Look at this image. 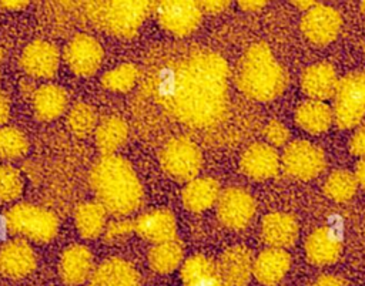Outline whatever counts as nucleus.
I'll return each instance as SVG.
<instances>
[{
  "mask_svg": "<svg viewBox=\"0 0 365 286\" xmlns=\"http://www.w3.org/2000/svg\"><path fill=\"white\" fill-rule=\"evenodd\" d=\"M252 253L248 248L237 245L227 249L217 265L220 276L228 286H244L252 275Z\"/></svg>",
  "mask_w": 365,
  "mask_h": 286,
  "instance_id": "15",
  "label": "nucleus"
},
{
  "mask_svg": "<svg viewBox=\"0 0 365 286\" xmlns=\"http://www.w3.org/2000/svg\"><path fill=\"white\" fill-rule=\"evenodd\" d=\"M254 212L255 201L247 191L238 186H230L220 192L217 199V215L225 226L241 229L250 223Z\"/></svg>",
  "mask_w": 365,
  "mask_h": 286,
  "instance_id": "9",
  "label": "nucleus"
},
{
  "mask_svg": "<svg viewBox=\"0 0 365 286\" xmlns=\"http://www.w3.org/2000/svg\"><path fill=\"white\" fill-rule=\"evenodd\" d=\"M291 258L284 249L269 248L262 250L252 265V275L264 285L278 283L287 273Z\"/></svg>",
  "mask_w": 365,
  "mask_h": 286,
  "instance_id": "21",
  "label": "nucleus"
},
{
  "mask_svg": "<svg viewBox=\"0 0 365 286\" xmlns=\"http://www.w3.org/2000/svg\"><path fill=\"white\" fill-rule=\"evenodd\" d=\"M36 268V253L24 239H14L0 249V272L11 279L27 276Z\"/></svg>",
  "mask_w": 365,
  "mask_h": 286,
  "instance_id": "14",
  "label": "nucleus"
},
{
  "mask_svg": "<svg viewBox=\"0 0 365 286\" xmlns=\"http://www.w3.org/2000/svg\"><path fill=\"white\" fill-rule=\"evenodd\" d=\"M93 256L83 245L68 246L60 260V275L67 285L83 283L91 273Z\"/></svg>",
  "mask_w": 365,
  "mask_h": 286,
  "instance_id": "22",
  "label": "nucleus"
},
{
  "mask_svg": "<svg viewBox=\"0 0 365 286\" xmlns=\"http://www.w3.org/2000/svg\"><path fill=\"white\" fill-rule=\"evenodd\" d=\"M128 127L118 117L104 118L96 127V144L103 155H113L127 139Z\"/></svg>",
  "mask_w": 365,
  "mask_h": 286,
  "instance_id": "29",
  "label": "nucleus"
},
{
  "mask_svg": "<svg viewBox=\"0 0 365 286\" xmlns=\"http://www.w3.org/2000/svg\"><path fill=\"white\" fill-rule=\"evenodd\" d=\"M90 286H140V276L124 259L111 258L94 269Z\"/></svg>",
  "mask_w": 365,
  "mask_h": 286,
  "instance_id": "18",
  "label": "nucleus"
},
{
  "mask_svg": "<svg viewBox=\"0 0 365 286\" xmlns=\"http://www.w3.org/2000/svg\"><path fill=\"white\" fill-rule=\"evenodd\" d=\"M356 188H358V182L355 175L344 169L332 172L324 185L325 194L336 202H344L351 199L355 195Z\"/></svg>",
  "mask_w": 365,
  "mask_h": 286,
  "instance_id": "31",
  "label": "nucleus"
},
{
  "mask_svg": "<svg viewBox=\"0 0 365 286\" xmlns=\"http://www.w3.org/2000/svg\"><path fill=\"white\" fill-rule=\"evenodd\" d=\"M58 50L54 44L46 40L31 41L21 53L20 65L21 68L38 78L53 77L58 68Z\"/></svg>",
  "mask_w": 365,
  "mask_h": 286,
  "instance_id": "13",
  "label": "nucleus"
},
{
  "mask_svg": "<svg viewBox=\"0 0 365 286\" xmlns=\"http://www.w3.org/2000/svg\"><path fill=\"white\" fill-rule=\"evenodd\" d=\"M365 115V73L352 71L338 80L332 117L339 128H352Z\"/></svg>",
  "mask_w": 365,
  "mask_h": 286,
  "instance_id": "6",
  "label": "nucleus"
},
{
  "mask_svg": "<svg viewBox=\"0 0 365 286\" xmlns=\"http://www.w3.org/2000/svg\"><path fill=\"white\" fill-rule=\"evenodd\" d=\"M355 178H356V182L365 189V158H362L358 162L355 169Z\"/></svg>",
  "mask_w": 365,
  "mask_h": 286,
  "instance_id": "42",
  "label": "nucleus"
},
{
  "mask_svg": "<svg viewBox=\"0 0 365 286\" xmlns=\"http://www.w3.org/2000/svg\"><path fill=\"white\" fill-rule=\"evenodd\" d=\"M107 211L100 202L87 201L80 203L74 211V222L80 235L86 239L97 238L106 223Z\"/></svg>",
  "mask_w": 365,
  "mask_h": 286,
  "instance_id": "28",
  "label": "nucleus"
},
{
  "mask_svg": "<svg viewBox=\"0 0 365 286\" xmlns=\"http://www.w3.org/2000/svg\"><path fill=\"white\" fill-rule=\"evenodd\" d=\"M27 138L20 129L14 127L0 128V157L9 159L19 158L27 152Z\"/></svg>",
  "mask_w": 365,
  "mask_h": 286,
  "instance_id": "33",
  "label": "nucleus"
},
{
  "mask_svg": "<svg viewBox=\"0 0 365 286\" xmlns=\"http://www.w3.org/2000/svg\"><path fill=\"white\" fill-rule=\"evenodd\" d=\"M133 231H134V223H131L130 221H117V222L110 223V226L107 228L106 239L113 240V239L121 238Z\"/></svg>",
  "mask_w": 365,
  "mask_h": 286,
  "instance_id": "37",
  "label": "nucleus"
},
{
  "mask_svg": "<svg viewBox=\"0 0 365 286\" xmlns=\"http://www.w3.org/2000/svg\"><path fill=\"white\" fill-rule=\"evenodd\" d=\"M184 286H228L220 276L217 265L202 255L187 259L181 269Z\"/></svg>",
  "mask_w": 365,
  "mask_h": 286,
  "instance_id": "24",
  "label": "nucleus"
},
{
  "mask_svg": "<svg viewBox=\"0 0 365 286\" xmlns=\"http://www.w3.org/2000/svg\"><path fill=\"white\" fill-rule=\"evenodd\" d=\"M349 149L354 155L364 157L365 158V124L355 131V134L351 138Z\"/></svg>",
  "mask_w": 365,
  "mask_h": 286,
  "instance_id": "38",
  "label": "nucleus"
},
{
  "mask_svg": "<svg viewBox=\"0 0 365 286\" xmlns=\"http://www.w3.org/2000/svg\"><path fill=\"white\" fill-rule=\"evenodd\" d=\"M364 53H365V44H364Z\"/></svg>",
  "mask_w": 365,
  "mask_h": 286,
  "instance_id": "47",
  "label": "nucleus"
},
{
  "mask_svg": "<svg viewBox=\"0 0 365 286\" xmlns=\"http://www.w3.org/2000/svg\"><path fill=\"white\" fill-rule=\"evenodd\" d=\"M163 169L177 181H191L197 176L202 155L194 141L187 137L170 139L160 154Z\"/></svg>",
  "mask_w": 365,
  "mask_h": 286,
  "instance_id": "7",
  "label": "nucleus"
},
{
  "mask_svg": "<svg viewBox=\"0 0 365 286\" xmlns=\"http://www.w3.org/2000/svg\"><path fill=\"white\" fill-rule=\"evenodd\" d=\"M220 196V185L212 178H194L182 189V203L187 209L200 212L212 206Z\"/></svg>",
  "mask_w": 365,
  "mask_h": 286,
  "instance_id": "25",
  "label": "nucleus"
},
{
  "mask_svg": "<svg viewBox=\"0 0 365 286\" xmlns=\"http://www.w3.org/2000/svg\"><path fill=\"white\" fill-rule=\"evenodd\" d=\"M67 122H68L70 129L74 134H77L80 137H84L96 128L97 115H96L94 110L90 105L78 102L70 110Z\"/></svg>",
  "mask_w": 365,
  "mask_h": 286,
  "instance_id": "34",
  "label": "nucleus"
},
{
  "mask_svg": "<svg viewBox=\"0 0 365 286\" xmlns=\"http://www.w3.org/2000/svg\"><path fill=\"white\" fill-rule=\"evenodd\" d=\"M338 84L336 73L329 63L309 65L301 77V87L312 100L322 101L334 95Z\"/></svg>",
  "mask_w": 365,
  "mask_h": 286,
  "instance_id": "19",
  "label": "nucleus"
},
{
  "mask_svg": "<svg viewBox=\"0 0 365 286\" xmlns=\"http://www.w3.org/2000/svg\"><path fill=\"white\" fill-rule=\"evenodd\" d=\"M279 168V157L277 151L264 142L250 145L241 157L242 172L257 181L274 176Z\"/></svg>",
  "mask_w": 365,
  "mask_h": 286,
  "instance_id": "16",
  "label": "nucleus"
},
{
  "mask_svg": "<svg viewBox=\"0 0 365 286\" xmlns=\"http://www.w3.org/2000/svg\"><path fill=\"white\" fill-rule=\"evenodd\" d=\"M201 9L195 1H161L157 6L160 24L175 36L191 34L201 21Z\"/></svg>",
  "mask_w": 365,
  "mask_h": 286,
  "instance_id": "11",
  "label": "nucleus"
},
{
  "mask_svg": "<svg viewBox=\"0 0 365 286\" xmlns=\"http://www.w3.org/2000/svg\"><path fill=\"white\" fill-rule=\"evenodd\" d=\"M9 112H10L9 100H7V97L1 92V94H0V125L9 118Z\"/></svg>",
  "mask_w": 365,
  "mask_h": 286,
  "instance_id": "41",
  "label": "nucleus"
},
{
  "mask_svg": "<svg viewBox=\"0 0 365 286\" xmlns=\"http://www.w3.org/2000/svg\"><path fill=\"white\" fill-rule=\"evenodd\" d=\"M332 110L322 101L309 100L302 102L295 111L297 124L312 134L327 131L332 124Z\"/></svg>",
  "mask_w": 365,
  "mask_h": 286,
  "instance_id": "27",
  "label": "nucleus"
},
{
  "mask_svg": "<svg viewBox=\"0 0 365 286\" xmlns=\"http://www.w3.org/2000/svg\"><path fill=\"white\" fill-rule=\"evenodd\" d=\"M341 242L335 233L327 228L314 231L305 242V253L314 265L334 263L341 255Z\"/></svg>",
  "mask_w": 365,
  "mask_h": 286,
  "instance_id": "23",
  "label": "nucleus"
},
{
  "mask_svg": "<svg viewBox=\"0 0 365 286\" xmlns=\"http://www.w3.org/2000/svg\"><path fill=\"white\" fill-rule=\"evenodd\" d=\"M228 65L214 51L195 50L161 65L151 78L154 100L191 128L217 125L228 108Z\"/></svg>",
  "mask_w": 365,
  "mask_h": 286,
  "instance_id": "1",
  "label": "nucleus"
},
{
  "mask_svg": "<svg viewBox=\"0 0 365 286\" xmlns=\"http://www.w3.org/2000/svg\"><path fill=\"white\" fill-rule=\"evenodd\" d=\"M103 55L101 44L88 34L74 36L64 50L67 65L80 77L93 75L100 68Z\"/></svg>",
  "mask_w": 365,
  "mask_h": 286,
  "instance_id": "10",
  "label": "nucleus"
},
{
  "mask_svg": "<svg viewBox=\"0 0 365 286\" xmlns=\"http://www.w3.org/2000/svg\"><path fill=\"white\" fill-rule=\"evenodd\" d=\"M301 28L309 41L324 46L336 38L341 28V16L329 6L315 4L305 13Z\"/></svg>",
  "mask_w": 365,
  "mask_h": 286,
  "instance_id": "12",
  "label": "nucleus"
},
{
  "mask_svg": "<svg viewBox=\"0 0 365 286\" xmlns=\"http://www.w3.org/2000/svg\"><path fill=\"white\" fill-rule=\"evenodd\" d=\"M134 231L145 240L157 245L174 240L177 223L170 211L155 209L140 215L134 222Z\"/></svg>",
  "mask_w": 365,
  "mask_h": 286,
  "instance_id": "17",
  "label": "nucleus"
},
{
  "mask_svg": "<svg viewBox=\"0 0 365 286\" xmlns=\"http://www.w3.org/2000/svg\"><path fill=\"white\" fill-rule=\"evenodd\" d=\"M294 4L297 6V7H299V9H302V10H309V9H312L317 3L315 1H294Z\"/></svg>",
  "mask_w": 365,
  "mask_h": 286,
  "instance_id": "45",
  "label": "nucleus"
},
{
  "mask_svg": "<svg viewBox=\"0 0 365 286\" xmlns=\"http://www.w3.org/2000/svg\"><path fill=\"white\" fill-rule=\"evenodd\" d=\"M264 137H265V139H267L269 144H272V145H282V144H285V141L288 139L289 132H288L287 127H285L282 122L272 120V121H269L268 125L265 127V129H264Z\"/></svg>",
  "mask_w": 365,
  "mask_h": 286,
  "instance_id": "36",
  "label": "nucleus"
},
{
  "mask_svg": "<svg viewBox=\"0 0 365 286\" xmlns=\"http://www.w3.org/2000/svg\"><path fill=\"white\" fill-rule=\"evenodd\" d=\"M150 10L148 1H94L87 6L90 20L98 28L120 38L134 37Z\"/></svg>",
  "mask_w": 365,
  "mask_h": 286,
  "instance_id": "4",
  "label": "nucleus"
},
{
  "mask_svg": "<svg viewBox=\"0 0 365 286\" xmlns=\"http://www.w3.org/2000/svg\"><path fill=\"white\" fill-rule=\"evenodd\" d=\"M238 4H240V7H241L242 10H247V11H257V10L262 9L267 3H265V1H255V0H252V1H240Z\"/></svg>",
  "mask_w": 365,
  "mask_h": 286,
  "instance_id": "43",
  "label": "nucleus"
},
{
  "mask_svg": "<svg viewBox=\"0 0 365 286\" xmlns=\"http://www.w3.org/2000/svg\"><path fill=\"white\" fill-rule=\"evenodd\" d=\"M262 238L271 248L284 249L295 243L298 238V223L295 218L284 212H272L262 221Z\"/></svg>",
  "mask_w": 365,
  "mask_h": 286,
  "instance_id": "20",
  "label": "nucleus"
},
{
  "mask_svg": "<svg viewBox=\"0 0 365 286\" xmlns=\"http://www.w3.org/2000/svg\"><path fill=\"white\" fill-rule=\"evenodd\" d=\"M90 185L104 209L123 216L134 212L143 199V188L131 164L120 155H103L91 168Z\"/></svg>",
  "mask_w": 365,
  "mask_h": 286,
  "instance_id": "2",
  "label": "nucleus"
},
{
  "mask_svg": "<svg viewBox=\"0 0 365 286\" xmlns=\"http://www.w3.org/2000/svg\"><path fill=\"white\" fill-rule=\"evenodd\" d=\"M26 4H27V1H1V3H0L1 7L11 9V10H14V9H23Z\"/></svg>",
  "mask_w": 365,
  "mask_h": 286,
  "instance_id": "44",
  "label": "nucleus"
},
{
  "mask_svg": "<svg viewBox=\"0 0 365 286\" xmlns=\"http://www.w3.org/2000/svg\"><path fill=\"white\" fill-rule=\"evenodd\" d=\"M7 228L30 240L50 242L58 231L57 216L44 208L31 203H19L6 212Z\"/></svg>",
  "mask_w": 365,
  "mask_h": 286,
  "instance_id": "5",
  "label": "nucleus"
},
{
  "mask_svg": "<svg viewBox=\"0 0 365 286\" xmlns=\"http://www.w3.org/2000/svg\"><path fill=\"white\" fill-rule=\"evenodd\" d=\"M182 260V248L175 240L157 243L148 252L150 266L160 273L174 270Z\"/></svg>",
  "mask_w": 365,
  "mask_h": 286,
  "instance_id": "30",
  "label": "nucleus"
},
{
  "mask_svg": "<svg viewBox=\"0 0 365 286\" xmlns=\"http://www.w3.org/2000/svg\"><path fill=\"white\" fill-rule=\"evenodd\" d=\"M228 4H230L228 1H200L198 3L200 9H202L207 13H211V14L221 13L222 10H225L228 7Z\"/></svg>",
  "mask_w": 365,
  "mask_h": 286,
  "instance_id": "40",
  "label": "nucleus"
},
{
  "mask_svg": "<svg viewBox=\"0 0 365 286\" xmlns=\"http://www.w3.org/2000/svg\"><path fill=\"white\" fill-rule=\"evenodd\" d=\"M287 81L285 70L265 43L247 50L237 73V85L247 97L257 101L274 100L284 91Z\"/></svg>",
  "mask_w": 365,
  "mask_h": 286,
  "instance_id": "3",
  "label": "nucleus"
},
{
  "mask_svg": "<svg viewBox=\"0 0 365 286\" xmlns=\"http://www.w3.org/2000/svg\"><path fill=\"white\" fill-rule=\"evenodd\" d=\"M361 11L365 14V1H362V3H361Z\"/></svg>",
  "mask_w": 365,
  "mask_h": 286,
  "instance_id": "46",
  "label": "nucleus"
},
{
  "mask_svg": "<svg viewBox=\"0 0 365 286\" xmlns=\"http://www.w3.org/2000/svg\"><path fill=\"white\" fill-rule=\"evenodd\" d=\"M312 286H348L346 282L339 277V276H334V275H322L319 276Z\"/></svg>",
  "mask_w": 365,
  "mask_h": 286,
  "instance_id": "39",
  "label": "nucleus"
},
{
  "mask_svg": "<svg viewBox=\"0 0 365 286\" xmlns=\"http://www.w3.org/2000/svg\"><path fill=\"white\" fill-rule=\"evenodd\" d=\"M34 112L40 120L58 118L67 108V92L54 84H44L34 92Z\"/></svg>",
  "mask_w": 365,
  "mask_h": 286,
  "instance_id": "26",
  "label": "nucleus"
},
{
  "mask_svg": "<svg viewBox=\"0 0 365 286\" xmlns=\"http://www.w3.org/2000/svg\"><path fill=\"white\" fill-rule=\"evenodd\" d=\"M281 165L288 176L307 181L317 176L324 169L325 155L317 145L298 139L284 149Z\"/></svg>",
  "mask_w": 365,
  "mask_h": 286,
  "instance_id": "8",
  "label": "nucleus"
},
{
  "mask_svg": "<svg viewBox=\"0 0 365 286\" xmlns=\"http://www.w3.org/2000/svg\"><path fill=\"white\" fill-rule=\"evenodd\" d=\"M23 179L11 165H0V202H11L20 196Z\"/></svg>",
  "mask_w": 365,
  "mask_h": 286,
  "instance_id": "35",
  "label": "nucleus"
},
{
  "mask_svg": "<svg viewBox=\"0 0 365 286\" xmlns=\"http://www.w3.org/2000/svg\"><path fill=\"white\" fill-rule=\"evenodd\" d=\"M137 78H138V68L134 64L125 63L104 73V75L101 77V84L110 91L124 92L134 87Z\"/></svg>",
  "mask_w": 365,
  "mask_h": 286,
  "instance_id": "32",
  "label": "nucleus"
},
{
  "mask_svg": "<svg viewBox=\"0 0 365 286\" xmlns=\"http://www.w3.org/2000/svg\"><path fill=\"white\" fill-rule=\"evenodd\" d=\"M0 94H1V91H0Z\"/></svg>",
  "mask_w": 365,
  "mask_h": 286,
  "instance_id": "48",
  "label": "nucleus"
}]
</instances>
